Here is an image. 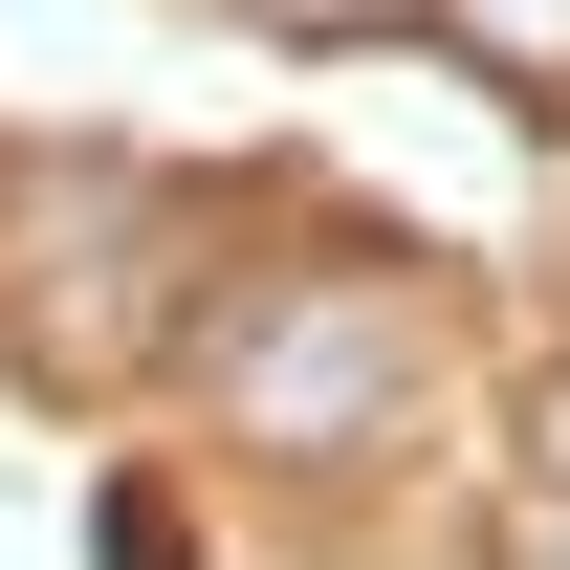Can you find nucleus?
<instances>
[{"label": "nucleus", "mask_w": 570, "mask_h": 570, "mask_svg": "<svg viewBox=\"0 0 570 570\" xmlns=\"http://www.w3.org/2000/svg\"><path fill=\"white\" fill-rule=\"evenodd\" d=\"M395 395H417V307H395V264H285V285L219 307V439L352 461V439H395Z\"/></svg>", "instance_id": "1"}, {"label": "nucleus", "mask_w": 570, "mask_h": 570, "mask_svg": "<svg viewBox=\"0 0 570 570\" xmlns=\"http://www.w3.org/2000/svg\"><path fill=\"white\" fill-rule=\"evenodd\" d=\"M154 285H176V198L154 176H45L22 198V330L45 352H132Z\"/></svg>", "instance_id": "2"}, {"label": "nucleus", "mask_w": 570, "mask_h": 570, "mask_svg": "<svg viewBox=\"0 0 570 570\" xmlns=\"http://www.w3.org/2000/svg\"><path fill=\"white\" fill-rule=\"evenodd\" d=\"M461 45H483V67H527V88H549V67H570V0H461Z\"/></svg>", "instance_id": "3"}, {"label": "nucleus", "mask_w": 570, "mask_h": 570, "mask_svg": "<svg viewBox=\"0 0 570 570\" xmlns=\"http://www.w3.org/2000/svg\"><path fill=\"white\" fill-rule=\"evenodd\" d=\"M242 22H373V0H242Z\"/></svg>", "instance_id": "4"}]
</instances>
